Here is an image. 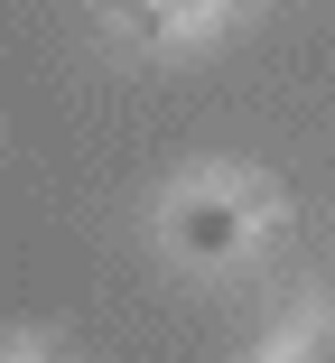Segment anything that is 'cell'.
I'll list each match as a JSON object with an SVG mask.
<instances>
[{
    "instance_id": "3957f363",
    "label": "cell",
    "mask_w": 335,
    "mask_h": 363,
    "mask_svg": "<svg viewBox=\"0 0 335 363\" xmlns=\"http://www.w3.org/2000/svg\"><path fill=\"white\" fill-rule=\"evenodd\" d=\"M298 363H335V326H326V317H317V326L298 335Z\"/></svg>"
},
{
    "instance_id": "6da1fadb",
    "label": "cell",
    "mask_w": 335,
    "mask_h": 363,
    "mask_svg": "<svg viewBox=\"0 0 335 363\" xmlns=\"http://www.w3.org/2000/svg\"><path fill=\"white\" fill-rule=\"evenodd\" d=\"M251 224H261V196H242V186H205V196H177V214H168L177 252H195V261H224V252H233Z\"/></svg>"
},
{
    "instance_id": "7a4b0ae2",
    "label": "cell",
    "mask_w": 335,
    "mask_h": 363,
    "mask_svg": "<svg viewBox=\"0 0 335 363\" xmlns=\"http://www.w3.org/2000/svg\"><path fill=\"white\" fill-rule=\"evenodd\" d=\"M103 10H121L130 28H149V38H168V28H177V19L195 10V0H103Z\"/></svg>"
}]
</instances>
